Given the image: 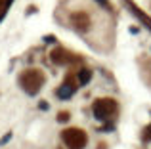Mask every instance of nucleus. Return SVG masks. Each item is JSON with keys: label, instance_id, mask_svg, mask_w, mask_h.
Listing matches in <instances>:
<instances>
[{"label": "nucleus", "instance_id": "f257e3e1", "mask_svg": "<svg viewBox=\"0 0 151 149\" xmlns=\"http://www.w3.org/2000/svg\"><path fill=\"white\" fill-rule=\"evenodd\" d=\"M61 140L67 145V149H84L86 142H88V136L78 128H69V130H65L61 134Z\"/></svg>", "mask_w": 151, "mask_h": 149}, {"label": "nucleus", "instance_id": "f03ea898", "mask_svg": "<svg viewBox=\"0 0 151 149\" xmlns=\"http://www.w3.org/2000/svg\"><path fill=\"white\" fill-rule=\"evenodd\" d=\"M92 111L98 120H109V117L117 113V103L113 100H98L92 105Z\"/></svg>", "mask_w": 151, "mask_h": 149}, {"label": "nucleus", "instance_id": "7ed1b4c3", "mask_svg": "<svg viewBox=\"0 0 151 149\" xmlns=\"http://www.w3.org/2000/svg\"><path fill=\"white\" fill-rule=\"evenodd\" d=\"M42 82H44V78H42V74L38 71H27L21 77V86L27 94H37L40 90Z\"/></svg>", "mask_w": 151, "mask_h": 149}, {"label": "nucleus", "instance_id": "20e7f679", "mask_svg": "<svg viewBox=\"0 0 151 149\" xmlns=\"http://www.w3.org/2000/svg\"><path fill=\"white\" fill-rule=\"evenodd\" d=\"M73 86H69V84H65V86H61V88L58 90V97H61V100H69L71 96H73Z\"/></svg>", "mask_w": 151, "mask_h": 149}, {"label": "nucleus", "instance_id": "39448f33", "mask_svg": "<svg viewBox=\"0 0 151 149\" xmlns=\"http://www.w3.org/2000/svg\"><path fill=\"white\" fill-rule=\"evenodd\" d=\"M90 78H92V73L84 69V71H81V73H78V84H82V86H84V84H88V82H90Z\"/></svg>", "mask_w": 151, "mask_h": 149}, {"label": "nucleus", "instance_id": "423d86ee", "mask_svg": "<svg viewBox=\"0 0 151 149\" xmlns=\"http://www.w3.org/2000/svg\"><path fill=\"white\" fill-rule=\"evenodd\" d=\"M67 117H69V115H67V113H61V115L58 117V120H67Z\"/></svg>", "mask_w": 151, "mask_h": 149}, {"label": "nucleus", "instance_id": "0eeeda50", "mask_svg": "<svg viewBox=\"0 0 151 149\" xmlns=\"http://www.w3.org/2000/svg\"><path fill=\"white\" fill-rule=\"evenodd\" d=\"M10 138H12V134H8V136H6V138H4V140H0V145H2V143H6V142H8V140H10Z\"/></svg>", "mask_w": 151, "mask_h": 149}, {"label": "nucleus", "instance_id": "6e6552de", "mask_svg": "<svg viewBox=\"0 0 151 149\" xmlns=\"http://www.w3.org/2000/svg\"><path fill=\"white\" fill-rule=\"evenodd\" d=\"M98 2H100L101 6H107V0H98Z\"/></svg>", "mask_w": 151, "mask_h": 149}]
</instances>
